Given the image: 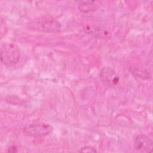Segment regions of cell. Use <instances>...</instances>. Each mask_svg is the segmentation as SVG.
<instances>
[{
  "mask_svg": "<svg viewBox=\"0 0 153 153\" xmlns=\"http://www.w3.org/2000/svg\"><path fill=\"white\" fill-rule=\"evenodd\" d=\"M1 60L7 66L14 65L19 61L21 51L20 48L14 43H2L0 48Z\"/></svg>",
  "mask_w": 153,
  "mask_h": 153,
  "instance_id": "cell-1",
  "label": "cell"
},
{
  "mask_svg": "<svg viewBox=\"0 0 153 153\" xmlns=\"http://www.w3.org/2000/svg\"><path fill=\"white\" fill-rule=\"evenodd\" d=\"M53 127L45 123H35L26 125L23 128V133L31 137H42L53 131Z\"/></svg>",
  "mask_w": 153,
  "mask_h": 153,
  "instance_id": "cell-2",
  "label": "cell"
},
{
  "mask_svg": "<svg viewBox=\"0 0 153 153\" xmlns=\"http://www.w3.org/2000/svg\"><path fill=\"white\" fill-rule=\"evenodd\" d=\"M99 76L101 81L110 87L117 85L120 81V76L118 73L109 66L103 67L100 71Z\"/></svg>",
  "mask_w": 153,
  "mask_h": 153,
  "instance_id": "cell-3",
  "label": "cell"
},
{
  "mask_svg": "<svg viewBox=\"0 0 153 153\" xmlns=\"http://www.w3.org/2000/svg\"><path fill=\"white\" fill-rule=\"evenodd\" d=\"M37 24L40 29L47 32H56L61 28V25L59 21L51 16H43L38 20Z\"/></svg>",
  "mask_w": 153,
  "mask_h": 153,
  "instance_id": "cell-4",
  "label": "cell"
},
{
  "mask_svg": "<svg viewBox=\"0 0 153 153\" xmlns=\"http://www.w3.org/2000/svg\"><path fill=\"white\" fill-rule=\"evenodd\" d=\"M134 148L140 152H152L153 148L152 140L145 134H139L135 138Z\"/></svg>",
  "mask_w": 153,
  "mask_h": 153,
  "instance_id": "cell-5",
  "label": "cell"
},
{
  "mask_svg": "<svg viewBox=\"0 0 153 153\" xmlns=\"http://www.w3.org/2000/svg\"><path fill=\"white\" fill-rule=\"evenodd\" d=\"M78 8L81 12L88 13L96 11L99 7V3L96 1H78Z\"/></svg>",
  "mask_w": 153,
  "mask_h": 153,
  "instance_id": "cell-6",
  "label": "cell"
},
{
  "mask_svg": "<svg viewBox=\"0 0 153 153\" xmlns=\"http://www.w3.org/2000/svg\"><path fill=\"white\" fill-rule=\"evenodd\" d=\"M131 73L137 77H140L142 78H148V73L147 72H145L144 70L138 69V68H133L131 70Z\"/></svg>",
  "mask_w": 153,
  "mask_h": 153,
  "instance_id": "cell-7",
  "label": "cell"
},
{
  "mask_svg": "<svg viewBox=\"0 0 153 153\" xmlns=\"http://www.w3.org/2000/svg\"><path fill=\"white\" fill-rule=\"evenodd\" d=\"M79 152H96L97 151L95 148H94L92 146H83L82 147L80 150L79 151Z\"/></svg>",
  "mask_w": 153,
  "mask_h": 153,
  "instance_id": "cell-8",
  "label": "cell"
},
{
  "mask_svg": "<svg viewBox=\"0 0 153 153\" xmlns=\"http://www.w3.org/2000/svg\"><path fill=\"white\" fill-rule=\"evenodd\" d=\"M17 151H18L17 148H16V146H11L9 148H8V150H7L8 152H12V153L16 152Z\"/></svg>",
  "mask_w": 153,
  "mask_h": 153,
  "instance_id": "cell-9",
  "label": "cell"
}]
</instances>
